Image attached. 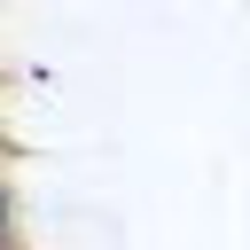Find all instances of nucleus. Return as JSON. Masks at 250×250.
I'll return each mask as SVG.
<instances>
[{"label": "nucleus", "instance_id": "nucleus-1", "mask_svg": "<svg viewBox=\"0 0 250 250\" xmlns=\"http://www.w3.org/2000/svg\"><path fill=\"white\" fill-rule=\"evenodd\" d=\"M0 250H8V188H0Z\"/></svg>", "mask_w": 250, "mask_h": 250}]
</instances>
